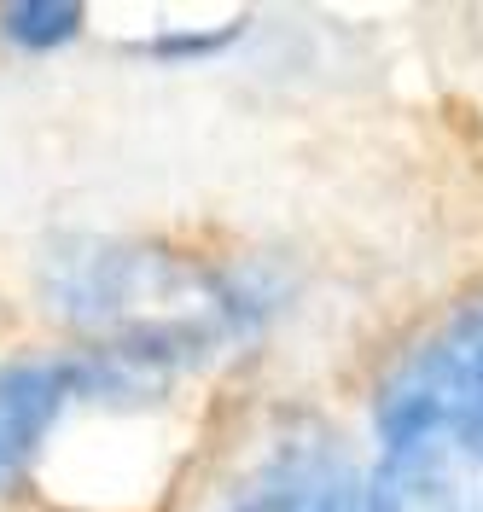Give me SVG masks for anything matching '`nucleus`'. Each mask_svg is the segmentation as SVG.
Masks as SVG:
<instances>
[{
    "mask_svg": "<svg viewBox=\"0 0 483 512\" xmlns=\"http://www.w3.org/2000/svg\"><path fill=\"white\" fill-rule=\"evenodd\" d=\"M41 297L94 350L129 355L158 379L251 344L274 309V291L257 268L129 239L53 251Z\"/></svg>",
    "mask_w": 483,
    "mask_h": 512,
    "instance_id": "nucleus-1",
    "label": "nucleus"
},
{
    "mask_svg": "<svg viewBox=\"0 0 483 512\" xmlns=\"http://www.w3.org/2000/svg\"><path fill=\"white\" fill-rule=\"evenodd\" d=\"M187 512H373L344 437L315 414L251 425Z\"/></svg>",
    "mask_w": 483,
    "mask_h": 512,
    "instance_id": "nucleus-2",
    "label": "nucleus"
},
{
    "mask_svg": "<svg viewBox=\"0 0 483 512\" xmlns=\"http://www.w3.org/2000/svg\"><path fill=\"white\" fill-rule=\"evenodd\" d=\"M158 373H146L129 355L94 350H53V355H24L0 367V489L24 478L35 454L47 448L53 425L76 408V402H111V396H152Z\"/></svg>",
    "mask_w": 483,
    "mask_h": 512,
    "instance_id": "nucleus-3",
    "label": "nucleus"
},
{
    "mask_svg": "<svg viewBox=\"0 0 483 512\" xmlns=\"http://www.w3.org/2000/svg\"><path fill=\"white\" fill-rule=\"evenodd\" d=\"M443 425L483 443V303H460L385 373L373 425Z\"/></svg>",
    "mask_w": 483,
    "mask_h": 512,
    "instance_id": "nucleus-4",
    "label": "nucleus"
},
{
    "mask_svg": "<svg viewBox=\"0 0 483 512\" xmlns=\"http://www.w3.org/2000/svg\"><path fill=\"white\" fill-rule=\"evenodd\" d=\"M373 512H483V443L443 425H379Z\"/></svg>",
    "mask_w": 483,
    "mask_h": 512,
    "instance_id": "nucleus-5",
    "label": "nucleus"
},
{
    "mask_svg": "<svg viewBox=\"0 0 483 512\" xmlns=\"http://www.w3.org/2000/svg\"><path fill=\"white\" fill-rule=\"evenodd\" d=\"M0 30L6 41L30 47V53H47L70 35L82 30V6H59V0H30V6H6L0 12Z\"/></svg>",
    "mask_w": 483,
    "mask_h": 512,
    "instance_id": "nucleus-6",
    "label": "nucleus"
}]
</instances>
